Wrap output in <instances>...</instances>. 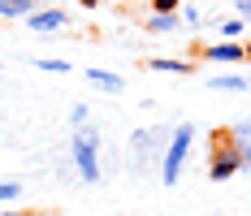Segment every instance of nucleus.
Segmentation results:
<instances>
[{
  "label": "nucleus",
  "instance_id": "9",
  "mask_svg": "<svg viewBox=\"0 0 251 216\" xmlns=\"http://www.w3.org/2000/svg\"><path fill=\"white\" fill-rule=\"evenodd\" d=\"M212 91H229V96H243V91H247V78H243V73H217V78H212Z\"/></svg>",
  "mask_w": 251,
  "mask_h": 216
},
{
  "label": "nucleus",
  "instance_id": "22",
  "mask_svg": "<svg viewBox=\"0 0 251 216\" xmlns=\"http://www.w3.org/2000/svg\"><path fill=\"white\" fill-rule=\"evenodd\" d=\"M39 4H56V0H39Z\"/></svg>",
  "mask_w": 251,
  "mask_h": 216
},
{
  "label": "nucleus",
  "instance_id": "14",
  "mask_svg": "<svg viewBox=\"0 0 251 216\" xmlns=\"http://www.w3.org/2000/svg\"><path fill=\"white\" fill-rule=\"evenodd\" d=\"M44 73H70V61H61V56H44V61H35Z\"/></svg>",
  "mask_w": 251,
  "mask_h": 216
},
{
  "label": "nucleus",
  "instance_id": "7",
  "mask_svg": "<svg viewBox=\"0 0 251 216\" xmlns=\"http://www.w3.org/2000/svg\"><path fill=\"white\" fill-rule=\"evenodd\" d=\"M87 82L91 87H100V91H108V96H122L126 91V78L113 70H87Z\"/></svg>",
  "mask_w": 251,
  "mask_h": 216
},
{
  "label": "nucleus",
  "instance_id": "21",
  "mask_svg": "<svg viewBox=\"0 0 251 216\" xmlns=\"http://www.w3.org/2000/svg\"><path fill=\"white\" fill-rule=\"evenodd\" d=\"M243 48H247V61H251V44H243Z\"/></svg>",
  "mask_w": 251,
  "mask_h": 216
},
{
  "label": "nucleus",
  "instance_id": "5",
  "mask_svg": "<svg viewBox=\"0 0 251 216\" xmlns=\"http://www.w3.org/2000/svg\"><path fill=\"white\" fill-rule=\"evenodd\" d=\"M203 61H212V65H243L247 61V48L238 39H221V44H208L203 48Z\"/></svg>",
  "mask_w": 251,
  "mask_h": 216
},
{
  "label": "nucleus",
  "instance_id": "15",
  "mask_svg": "<svg viewBox=\"0 0 251 216\" xmlns=\"http://www.w3.org/2000/svg\"><path fill=\"white\" fill-rule=\"evenodd\" d=\"M22 199V182H0V203H13Z\"/></svg>",
  "mask_w": 251,
  "mask_h": 216
},
{
  "label": "nucleus",
  "instance_id": "19",
  "mask_svg": "<svg viewBox=\"0 0 251 216\" xmlns=\"http://www.w3.org/2000/svg\"><path fill=\"white\" fill-rule=\"evenodd\" d=\"M78 4H82V9H100L104 0H78Z\"/></svg>",
  "mask_w": 251,
  "mask_h": 216
},
{
  "label": "nucleus",
  "instance_id": "16",
  "mask_svg": "<svg viewBox=\"0 0 251 216\" xmlns=\"http://www.w3.org/2000/svg\"><path fill=\"white\" fill-rule=\"evenodd\" d=\"M87 117H91V108H87V104H74V108H70V125H87Z\"/></svg>",
  "mask_w": 251,
  "mask_h": 216
},
{
  "label": "nucleus",
  "instance_id": "11",
  "mask_svg": "<svg viewBox=\"0 0 251 216\" xmlns=\"http://www.w3.org/2000/svg\"><path fill=\"white\" fill-rule=\"evenodd\" d=\"M35 9H39V0H4V9H0V18H30V13H35Z\"/></svg>",
  "mask_w": 251,
  "mask_h": 216
},
{
  "label": "nucleus",
  "instance_id": "10",
  "mask_svg": "<svg viewBox=\"0 0 251 216\" xmlns=\"http://www.w3.org/2000/svg\"><path fill=\"white\" fill-rule=\"evenodd\" d=\"M177 26H182L177 13H151V18H148V30H151V35H174Z\"/></svg>",
  "mask_w": 251,
  "mask_h": 216
},
{
  "label": "nucleus",
  "instance_id": "3",
  "mask_svg": "<svg viewBox=\"0 0 251 216\" xmlns=\"http://www.w3.org/2000/svg\"><path fill=\"white\" fill-rule=\"evenodd\" d=\"M234 173H243V160H238V147L229 139V125L212 130V151H208V177L212 182H229Z\"/></svg>",
  "mask_w": 251,
  "mask_h": 216
},
{
  "label": "nucleus",
  "instance_id": "23",
  "mask_svg": "<svg viewBox=\"0 0 251 216\" xmlns=\"http://www.w3.org/2000/svg\"><path fill=\"white\" fill-rule=\"evenodd\" d=\"M0 9H4V0H0Z\"/></svg>",
  "mask_w": 251,
  "mask_h": 216
},
{
  "label": "nucleus",
  "instance_id": "20",
  "mask_svg": "<svg viewBox=\"0 0 251 216\" xmlns=\"http://www.w3.org/2000/svg\"><path fill=\"white\" fill-rule=\"evenodd\" d=\"M0 216H22V212H18V208H9V212H0Z\"/></svg>",
  "mask_w": 251,
  "mask_h": 216
},
{
  "label": "nucleus",
  "instance_id": "8",
  "mask_svg": "<svg viewBox=\"0 0 251 216\" xmlns=\"http://www.w3.org/2000/svg\"><path fill=\"white\" fill-rule=\"evenodd\" d=\"M151 73H195V61H177V56H156V61H148Z\"/></svg>",
  "mask_w": 251,
  "mask_h": 216
},
{
  "label": "nucleus",
  "instance_id": "2",
  "mask_svg": "<svg viewBox=\"0 0 251 216\" xmlns=\"http://www.w3.org/2000/svg\"><path fill=\"white\" fill-rule=\"evenodd\" d=\"M70 156H74V168L82 182H100L104 168H100V134L91 125H78L74 139H70Z\"/></svg>",
  "mask_w": 251,
  "mask_h": 216
},
{
  "label": "nucleus",
  "instance_id": "17",
  "mask_svg": "<svg viewBox=\"0 0 251 216\" xmlns=\"http://www.w3.org/2000/svg\"><path fill=\"white\" fill-rule=\"evenodd\" d=\"M151 4V13H177L182 9V0H148Z\"/></svg>",
  "mask_w": 251,
  "mask_h": 216
},
{
  "label": "nucleus",
  "instance_id": "4",
  "mask_svg": "<svg viewBox=\"0 0 251 216\" xmlns=\"http://www.w3.org/2000/svg\"><path fill=\"white\" fill-rule=\"evenodd\" d=\"M26 26L39 30V35H52V30H65V26H70V13H65L61 4H39V9L26 18Z\"/></svg>",
  "mask_w": 251,
  "mask_h": 216
},
{
  "label": "nucleus",
  "instance_id": "13",
  "mask_svg": "<svg viewBox=\"0 0 251 216\" xmlns=\"http://www.w3.org/2000/svg\"><path fill=\"white\" fill-rule=\"evenodd\" d=\"M177 18L191 26V30H200V26H203V13L195 9V4H182V9H177Z\"/></svg>",
  "mask_w": 251,
  "mask_h": 216
},
{
  "label": "nucleus",
  "instance_id": "6",
  "mask_svg": "<svg viewBox=\"0 0 251 216\" xmlns=\"http://www.w3.org/2000/svg\"><path fill=\"white\" fill-rule=\"evenodd\" d=\"M229 139H234V147H238V160H243V173H251V117L234 121V125H229Z\"/></svg>",
  "mask_w": 251,
  "mask_h": 216
},
{
  "label": "nucleus",
  "instance_id": "1",
  "mask_svg": "<svg viewBox=\"0 0 251 216\" xmlns=\"http://www.w3.org/2000/svg\"><path fill=\"white\" fill-rule=\"evenodd\" d=\"M191 151H195V125L182 121L174 134L165 139V151H160V186H177L182 168L191 160Z\"/></svg>",
  "mask_w": 251,
  "mask_h": 216
},
{
  "label": "nucleus",
  "instance_id": "12",
  "mask_svg": "<svg viewBox=\"0 0 251 216\" xmlns=\"http://www.w3.org/2000/svg\"><path fill=\"white\" fill-rule=\"evenodd\" d=\"M217 30H221V39H243V30H247V22H243V18H226V22L217 26Z\"/></svg>",
  "mask_w": 251,
  "mask_h": 216
},
{
  "label": "nucleus",
  "instance_id": "18",
  "mask_svg": "<svg viewBox=\"0 0 251 216\" xmlns=\"http://www.w3.org/2000/svg\"><path fill=\"white\" fill-rule=\"evenodd\" d=\"M234 9H238V18H251V0H234Z\"/></svg>",
  "mask_w": 251,
  "mask_h": 216
}]
</instances>
